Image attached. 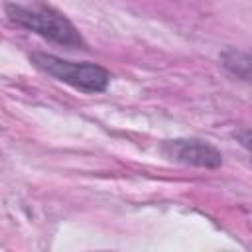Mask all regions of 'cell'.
<instances>
[{
	"label": "cell",
	"mask_w": 252,
	"mask_h": 252,
	"mask_svg": "<svg viewBox=\"0 0 252 252\" xmlns=\"http://www.w3.org/2000/svg\"><path fill=\"white\" fill-rule=\"evenodd\" d=\"M6 16L12 24L30 30L57 45L65 47H87L83 35L75 28V24L55 8L35 4V6H22V4H6Z\"/></svg>",
	"instance_id": "obj_1"
},
{
	"label": "cell",
	"mask_w": 252,
	"mask_h": 252,
	"mask_svg": "<svg viewBox=\"0 0 252 252\" xmlns=\"http://www.w3.org/2000/svg\"><path fill=\"white\" fill-rule=\"evenodd\" d=\"M30 61L49 77L61 83H67L73 89H79L83 93H102L110 83V73L96 63L67 61L43 51H33L30 55Z\"/></svg>",
	"instance_id": "obj_2"
},
{
	"label": "cell",
	"mask_w": 252,
	"mask_h": 252,
	"mask_svg": "<svg viewBox=\"0 0 252 252\" xmlns=\"http://www.w3.org/2000/svg\"><path fill=\"white\" fill-rule=\"evenodd\" d=\"M161 154L171 161L195 165V167L217 169L222 165V154L213 144L203 142V140H195V138L167 140L161 146Z\"/></svg>",
	"instance_id": "obj_3"
},
{
	"label": "cell",
	"mask_w": 252,
	"mask_h": 252,
	"mask_svg": "<svg viewBox=\"0 0 252 252\" xmlns=\"http://www.w3.org/2000/svg\"><path fill=\"white\" fill-rule=\"evenodd\" d=\"M220 63L230 75H234L242 81L250 79V55L246 51H240V49H234V47L224 49L220 53Z\"/></svg>",
	"instance_id": "obj_4"
}]
</instances>
